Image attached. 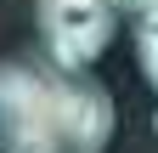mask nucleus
<instances>
[{
    "label": "nucleus",
    "instance_id": "1",
    "mask_svg": "<svg viewBox=\"0 0 158 153\" xmlns=\"http://www.w3.org/2000/svg\"><path fill=\"white\" fill-rule=\"evenodd\" d=\"M118 108L85 68L0 57V153H102Z\"/></svg>",
    "mask_w": 158,
    "mask_h": 153
},
{
    "label": "nucleus",
    "instance_id": "3",
    "mask_svg": "<svg viewBox=\"0 0 158 153\" xmlns=\"http://www.w3.org/2000/svg\"><path fill=\"white\" fill-rule=\"evenodd\" d=\"M135 63H141V80L158 91V17H141L135 28Z\"/></svg>",
    "mask_w": 158,
    "mask_h": 153
},
{
    "label": "nucleus",
    "instance_id": "2",
    "mask_svg": "<svg viewBox=\"0 0 158 153\" xmlns=\"http://www.w3.org/2000/svg\"><path fill=\"white\" fill-rule=\"evenodd\" d=\"M45 57L62 68H90L118 34V6L113 0H34Z\"/></svg>",
    "mask_w": 158,
    "mask_h": 153
}]
</instances>
